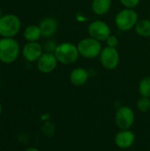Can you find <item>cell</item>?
I'll use <instances>...</instances> for the list:
<instances>
[{
	"label": "cell",
	"instance_id": "cell-18",
	"mask_svg": "<svg viewBox=\"0 0 150 151\" xmlns=\"http://www.w3.org/2000/svg\"><path fill=\"white\" fill-rule=\"evenodd\" d=\"M137 108L141 112H147L150 110V98L141 96L137 101Z\"/></svg>",
	"mask_w": 150,
	"mask_h": 151
},
{
	"label": "cell",
	"instance_id": "cell-19",
	"mask_svg": "<svg viewBox=\"0 0 150 151\" xmlns=\"http://www.w3.org/2000/svg\"><path fill=\"white\" fill-rule=\"evenodd\" d=\"M42 133L45 136L47 137H50L53 135L54 132H55V127L54 126L52 125V123L49 122V121H46V123L43 125L42 127Z\"/></svg>",
	"mask_w": 150,
	"mask_h": 151
},
{
	"label": "cell",
	"instance_id": "cell-21",
	"mask_svg": "<svg viewBox=\"0 0 150 151\" xmlns=\"http://www.w3.org/2000/svg\"><path fill=\"white\" fill-rule=\"evenodd\" d=\"M119 2L126 8L133 9V8H135L139 4L140 0H119Z\"/></svg>",
	"mask_w": 150,
	"mask_h": 151
},
{
	"label": "cell",
	"instance_id": "cell-8",
	"mask_svg": "<svg viewBox=\"0 0 150 151\" xmlns=\"http://www.w3.org/2000/svg\"><path fill=\"white\" fill-rule=\"evenodd\" d=\"M88 32L90 37L99 42H105L111 35V27L104 21L96 19L88 25Z\"/></svg>",
	"mask_w": 150,
	"mask_h": 151
},
{
	"label": "cell",
	"instance_id": "cell-1",
	"mask_svg": "<svg viewBox=\"0 0 150 151\" xmlns=\"http://www.w3.org/2000/svg\"><path fill=\"white\" fill-rule=\"evenodd\" d=\"M20 52L19 44L14 38H0V62L5 65L12 64L18 59Z\"/></svg>",
	"mask_w": 150,
	"mask_h": 151
},
{
	"label": "cell",
	"instance_id": "cell-26",
	"mask_svg": "<svg viewBox=\"0 0 150 151\" xmlns=\"http://www.w3.org/2000/svg\"><path fill=\"white\" fill-rule=\"evenodd\" d=\"M0 85H1V80H0Z\"/></svg>",
	"mask_w": 150,
	"mask_h": 151
},
{
	"label": "cell",
	"instance_id": "cell-20",
	"mask_svg": "<svg viewBox=\"0 0 150 151\" xmlns=\"http://www.w3.org/2000/svg\"><path fill=\"white\" fill-rule=\"evenodd\" d=\"M58 44H57V42L53 40H50V41H47L45 42V44L43 45V50H45V52H51V53H54L56 48L57 47Z\"/></svg>",
	"mask_w": 150,
	"mask_h": 151
},
{
	"label": "cell",
	"instance_id": "cell-16",
	"mask_svg": "<svg viewBox=\"0 0 150 151\" xmlns=\"http://www.w3.org/2000/svg\"><path fill=\"white\" fill-rule=\"evenodd\" d=\"M134 28L138 35L144 38L150 37V19H143L138 20Z\"/></svg>",
	"mask_w": 150,
	"mask_h": 151
},
{
	"label": "cell",
	"instance_id": "cell-3",
	"mask_svg": "<svg viewBox=\"0 0 150 151\" xmlns=\"http://www.w3.org/2000/svg\"><path fill=\"white\" fill-rule=\"evenodd\" d=\"M54 55L58 63L63 65L75 63L80 56L77 46L71 42H62L58 44L54 51Z\"/></svg>",
	"mask_w": 150,
	"mask_h": 151
},
{
	"label": "cell",
	"instance_id": "cell-22",
	"mask_svg": "<svg viewBox=\"0 0 150 151\" xmlns=\"http://www.w3.org/2000/svg\"><path fill=\"white\" fill-rule=\"evenodd\" d=\"M106 44L108 47H111V48H117V46L118 45V39L115 36L111 35L107 39H106Z\"/></svg>",
	"mask_w": 150,
	"mask_h": 151
},
{
	"label": "cell",
	"instance_id": "cell-12",
	"mask_svg": "<svg viewBox=\"0 0 150 151\" xmlns=\"http://www.w3.org/2000/svg\"><path fill=\"white\" fill-rule=\"evenodd\" d=\"M38 26L41 29L42 36L50 37L57 32V27H58V23L55 18L46 17L40 21Z\"/></svg>",
	"mask_w": 150,
	"mask_h": 151
},
{
	"label": "cell",
	"instance_id": "cell-23",
	"mask_svg": "<svg viewBox=\"0 0 150 151\" xmlns=\"http://www.w3.org/2000/svg\"><path fill=\"white\" fill-rule=\"evenodd\" d=\"M25 151H41L40 150H38L37 148H34V147H30V148H27Z\"/></svg>",
	"mask_w": 150,
	"mask_h": 151
},
{
	"label": "cell",
	"instance_id": "cell-4",
	"mask_svg": "<svg viewBox=\"0 0 150 151\" xmlns=\"http://www.w3.org/2000/svg\"><path fill=\"white\" fill-rule=\"evenodd\" d=\"M138 20L139 19L137 12L133 9L130 8L121 10L115 17V24L122 32H126L134 28Z\"/></svg>",
	"mask_w": 150,
	"mask_h": 151
},
{
	"label": "cell",
	"instance_id": "cell-2",
	"mask_svg": "<svg viewBox=\"0 0 150 151\" xmlns=\"http://www.w3.org/2000/svg\"><path fill=\"white\" fill-rule=\"evenodd\" d=\"M21 28L20 19L11 13L2 15L0 18V36L4 38H14Z\"/></svg>",
	"mask_w": 150,
	"mask_h": 151
},
{
	"label": "cell",
	"instance_id": "cell-10",
	"mask_svg": "<svg viewBox=\"0 0 150 151\" xmlns=\"http://www.w3.org/2000/svg\"><path fill=\"white\" fill-rule=\"evenodd\" d=\"M57 59L55 57L54 53L51 52H43L40 58L36 62V66L39 72L48 74L55 71L57 66Z\"/></svg>",
	"mask_w": 150,
	"mask_h": 151
},
{
	"label": "cell",
	"instance_id": "cell-11",
	"mask_svg": "<svg viewBox=\"0 0 150 151\" xmlns=\"http://www.w3.org/2000/svg\"><path fill=\"white\" fill-rule=\"evenodd\" d=\"M115 144L119 149H128L133 146L135 142V134L130 129L120 130L114 138Z\"/></svg>",
	"mask_w": 150,
	"mask_h": 151
},
{
	"label": "cell",
	"instance_id": "cell-5",
	"mask_svg": "<svg viewBox=\"0 0 150 151\" xmlns=\"http://www.w3.org/2000/svg\"><path fill=\"white\" fill-rule=\"evenodd\" d=\"M80 56L85 58H95L99 57L102 51L101 42L92 37H87L79 42L77 44Z\"/></svg>",
	"mask_w": 150,
	"mask_h": 151
},
{
	"label": "cell",
	"instance_id": "cell-6",
	"mask_svg": "<svg viewBox=\"0 0 150 151\" xmlns=\"http://www.w3.org/2000/svg\"><path fill=\"white\" fill-rule=\"evenodd\" d=\"M135 120L134 111L131 107L122 106L118 108L115 114V122L120 130L130 129Z\"/></svg>",
	"mask_w": 150,
	"mask_h": 151
},
{
	"label": "cell",
	"instance_id": "cell-13",
	"mask_svg": "<svg viewBox=\"0 0 150 151\" xmlns=\"http://www.w3.org/2000/svg\"><path fill=\"white\" fill-rule=\"evenodd\" d=\"M88 77H89L88 72L85 68L77 67L71 72L69 79L72 85L76 87H81L87 83Z\"/></svg>",
	"mask_w": 150,
	"mask_h": 151
},
{
	"label": "cell",
	"instance_id": "cell-9",
	"mask_svg": "<svg viewBox=\"0 0 150 151\" xmlns=\"http://www.w3.org/2000/svg\"><path fill=\"white\" fill-rule=\"evenodd\" d=\"M43 47L37 42H27L21 49V54L25 60L33 63L37 62L43 54Z\"/></svg>",
	"mask_w": 150,
	"mask_h": 151
},
{
	"label": "cell",
	"instance_id": "cell-17",
	"mask_svg": "<svg viewBox=\"0 0 150 151\" xmlns=\"http://www.w3.org/2000/svg\"><path fill=\"white\" fill-rule=\"evenodd\" d=\"M138 90L141 96L150 98V77H145L140 81Z\"/></svg>",
	"mask_w": 150,
	"mask_h": 151
},
{
	"label": "cell",
	"instance_id": "cell-15",
	"mask_svg": "<svg viewBox=\"0 0 150 151\" xmlns=\"http://www.w3.org/2000/svg\"><path fill=\"white\" fill-rule=\"evenodd\" d=\"M42 36V32L39 26L29 25L23 32V37L27 42H37Z\"/></svg>",
	"mask_w": 150,
	"mask_h": 151
},
{
	"label": "cell",
	"instance_id": "cell-7",
	"mask_svg": "<svg viewBox=\"0 0 150 151\" xmlns=\"http://www.w3.org/2000/svg\"><path fill=\"white\" fill-rule=\"evenodd\" d=\"M100 63L107 70H114L119 64V53L116 48L105 47L102 50L100 55Z\"/></svg>",
	"mask_w": 150,
	"mask_h": 151
},
{
	"label": "cell",
	"instance_id": "cell-25",
	"mask_svg": "<svg viewBox=\"0 0 150 151\" xmlns=\"http://www.w3.org/2000/svg\"><path fill=\"white\" fill-rule=\"evenodd\" d=\"M2 15H3V14H2V9H1V7H0V18L2 17Z\"/></svg>",
	"mask_w": 150,
	"mask_h": 151
},
{
	"label": "cell",
	"instance_id": "cell-14",
	"mask_svg": "<svg viewBox=\"0 0 150 151\" xmlns=\"http://www.w3.org/2000/svg\"><path fill=\"white\" fill-rule=\"evenodd\" d=\"M111 4V0H93L91 5L92 11L95 14L103 16L110 11Z\"/></svg>",
	"mask_w": 150,
	"mask_h": 151
},
{
	"label": "cell",
	"instance_id": "cell-24",
	"mask_svg": "<svg viewBox=\"0 0 150 151\" xmlns=\"http://www.w3.org/2000/svg\"><path fill=\"white\" fill-rule=\"evenodd\" d=\"M2 111H3V108H2V104H0V116H1V114H2Z\"/></svg>",
	"mask_w": 150,
	"mask_h": 151
}]
</instances>
